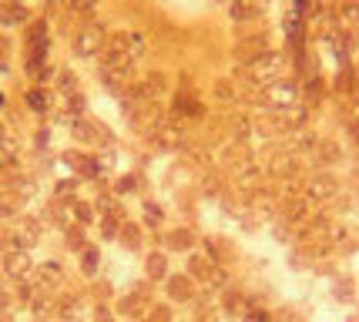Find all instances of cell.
Segmentation results:
<instances>
[{
	"instance_id": "4",
	"label": "cell",
	"mask_w": 359,
	"mask_h": 322,
	"mask_svg": "<svg viewBox=\"0 0 359 322\" xmlns=\"http://www.w3.org/2000/svg\"><path fill=\"white\" fill-rule=\"evenodd\" d=\"M266 47H269L266 37H249V41H238L235 54H238V58H249V61H259V58L266 54Z\"/></svg>"
},
{
	"instance_id": "6",
	"label": "cell",
	"mask_w": 359,
	"mask_h": 322,
	"mask_svg": "<svg viewBox=\"0 0 359 322\" xmlns=\"http://www.w3.org/2000/svg\"><path fill=\"white\" fill-rule=\"evenodd\" d=\"M229 14H232V20H238V24H242V20H252V17H255V4H252V0H232V4H229Z\"/></svg>"
},
{
	"instance_id": "11",
	"label": "cell",
	"mask_w": 359,
	"mask_h": 322,
	"mask_svg": "<svg viewBox=\"0 0 359 322\" xmlns=\"http://www.w3.org/2000/svg\"><path fill=\"white\" fill-rule=\"evenodd\" d=\"M215 94H219V98H229V94H232V84H229V81H219V84H215Z\"/></svg>"
},
{
	"instance_id": "3",
	"label": "cell",
	"mask_w": 359,
	"mask_h": 322,
	"mask_svg": "<svg viewBox=\"0 0 359 322\" xmlns=\"http://www.w3.org/2000/svg\"><path fill=\"white\" fill-rule=\"evenodd\" d=\"M24 41H27V51H31V54H44V44H47V24L44 20H34L31 27L24 31Z\"/></svg>"
},
{
	"instance_id": "10",
	"label": "cell",
	"mask_w": 359,
	"mask_h": 322,
	"mask_svg": "<svg viewBox=\"0 0 359 322\" xmlns=\"http://www.w3.org/2000/svg\"><path fill=\"white\" fill-rule=\"evenodd\" d=\"M31 105L37 107V111H44V105H47V94H44V91H31Z\"/></svg>"
},
{
	"instance_id": "5",
	"label": "cell",
	"mask_w": 359,
	"mask_h": 322,
	"mask_svg": "<svg viewBox=\"0 0 359 322\" xmlns=\"http://www.w3.org/2000/svg\"><path fill=\"white\" fill-rule=\"evenodd\" d=\"M20 20H27V11L17 0H0V27L4 24H20Z\"/></svg>"
},
{
	"instance_id": "9",
	"label": "cell",
	"mask_w": 359,
	"mask_h": 322,
	"mask_svg": "<svg viewBox=\"0 0 359 322\" xmlns=\"http://www.w3.org/2000/svg\"><path fill=\"white\" fill-rule=\"evenodd\" d=\"M61 91H78V77L71 74V71H64L61 74Z\"/></svg>"
},
{
	"instance_id": "8",
	"label": "cell",
	"mask_w": 359,
	"mask_h": 322,
	"mask_svg": "<svg viewBox=\"0 0 359 322\" xmlns=\"http://www.w3.org/2000/svg\"><path fill=\"white\" fill-rule=\"evenodd\" d=\"M97 0H61V7H67V11H74V14H88Z\"/></svg>"
},
{
	"instance_id": "12",
	"label": "cell",
	"mask_w": 359,
	"mask_h": 322,
	"mask_svg": "<svg viewBox=\"0 0 359 322\" xmlns=\"http://www.w3.org/2000/svg\"><path fill=\"white\" fill-rule=\"evenodd\" d=\"M4 54H7V41L0 37V64H4Z\"/></svg>"
},
{
	"instance_id": "7",
	"label": "cell",
	"mask_w": 359,
	"mask_h": 322,
	"mask_svg": "<svg viewBox=\"0 0 359 322\" xmlns=\"http://www.w3.org/2000/svg\"><path fill=\"white\" fill-rule=\"evenodd\" d=\"M141 91L144 94H161L165 91V74H148V81L141 84Z\"/></svg>"
},
{
	"instance_id": "2",
	"label": "cell",
	"mask_w": 359,
	"mask_h": 322,
	"mask_svg": "<svg viewBox=\"0 0 359 322\" xmlns=\"http://www.w3.org/2000/svg\"><path fill=\"white\" fill-rule=\"evenodd\" d=\"M108 44V37L101 31V24H84L78 34H74V54L81 58H91V54H101Z\"/></svg>"
},
{
	"instance_id": "1",
	"label": "cell",
	"mask_w": 359,
	"mask_h": 322,
	"mask_svg": "<svg viewBox=\"0 0 359 322\" xmlns=\"http://www.w3.org/2000/svg\"><path fill=\"white\" fill-rule=\"evenodd\" d=\"M144 51V37L135 31H121L108 37V44L101 51V67L104 71H118V67H131V61Z\"/></svg>"
}]
</instances>
